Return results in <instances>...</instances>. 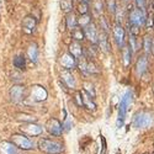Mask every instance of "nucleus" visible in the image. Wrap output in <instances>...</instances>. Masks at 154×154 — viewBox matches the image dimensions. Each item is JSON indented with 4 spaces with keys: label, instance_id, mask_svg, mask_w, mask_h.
Returning <instances> with one entry per match:
<instances>
[{
    "label": "nucleus",
    "instance_id": "nucleus-1",
    "mask_svg": "<svg viewBox=\"0 0 154 154\" xmlns=\"http://www.w3.org/2000/svg\"><path fill=\"white\" fill-rule=\"evenodd\" d=\"M153 121H154L153 112L147 111V110H142V111H138L134 113L132 123L136 128H144V127L150 126L153 123Z\"/></svg>",
    "mask_w": 154,
    "mask_h": 154
},
{
    "label": "nucleus",
    "instance_id": "nucleus-2",
    "mask_svg": "<svg viewBox=\"0 0 154 154\" xmlns=\"http://www.w3.org/2000/svg\"><path fill=\"white\" fill-rule=\"evenodd\" d=\"M133 101V93L131 90H128L125 96L121 99V102H120V109H119V119H117V122H116V126L120 128L123 126V122H125V119H126V112H127V109L132 104Z\"/></svg>",
    "mask_w": 154,
    "mask_h": 154
},
{
    "label": "nucleus",
    "instance_id": "nucleus-3",
    "mask_svg": "<svg viewBox=\"0 0 154 154\" xmlns=\"http://www.w3.org/2000/svg\"><path fill=\"white\" fill-rule=\"evenodd\" d=\"M38 148L46 154H59L63 150V146L60 143L48 138H41L38 140Z\"/></svg>",
    "mask_w": 154,
    "mask_h": 154
},
{
    "label": "nucleus",
    "instance_id": "nucleus-4",
    "mask_svg": "<svg viewBox=\"0 0 154 154\" xmlns=\"http://www.w3.org/2000/svg\"><path fill=\"white\" fill-rule=\"evenodd\" d=\"M146 19H147L146 11L139 8H136L132 11H130V15H128L130 26H137L139 29L146 25Z\"/></svg>",
    "mask_w": 154,
    "mask_h": 154
},
{
    "label": "nucleus",
    "instance_id": "nucleus-5",
    "mask_svg": "<svg viewBox=\"0 0 154 154\" xmlns=\"http://www.w3.org/2000/svg\"><path fill=\"white\" fill-rule=\"evenodd\" d=\"M11 142L14 143L19 149L22 150H31L33 148V142L22 133H14L11 136Z\"/></svg>",
    "mask_w": 154,
    "mask_h": 154
},
{
    "label": "nucleus",
    "instance_id": "nucleus-6",
    "mask_svg": "<svg viewBox=\"0 0 154 154\" xmlns=\"http://www.w3.org/2000/svg\"><path fill=\"white\" fill-rule=\"evenodd\" d=\"M20 131H21L22 134L27 136V137H36V136L42 134L43 128L40 125L31 122V123H22L20 126Z\"/></svg>",
    "mask_w": 154,
    "mask_h": 154
},
{
    "label": "nucleus",
    "instance_id": "nucleus-7",
    "mask_svg": "<svg viewBox=\"0 0 154 154\" xmlns=\"http://www.w3.org/2000/svg\"><path fill=\"white\" fill-rule=\"evenodd\" d=\"M63 125L57 120V119H49L46 123V128L47 131L52 134V136H56V137H59L62 136L63 133Z\"/></svg>",
    "mask_w": 154,
    "mask_h": 154
},
{
    "label": "nucleus",
    "instance_id": "nucleus-8",
    "mask_svg": "<svg viewBox=\"0 0 154 154\" xmlns=\"http://www.w3.org/2000/svg\"><path fill=\"white\" fill-rule=\"evenodd\" d=\"M113 37H115V41H116L117 46L120 48H123L125 47V41H126V32H125V29L122 27L121 23H115L113 26Z\"/></svg>",
    "mask_w": 154,
    "mask_h": 154
},
{
    "label": "nucleus",
    "instance_id": "nucleus-9",
    "mask_svg": "<svg viewBox=\"0 0 154 154\" xmlns=\"http://www.w3.org/2000/svg\"><path fill=\"white\" fill-rule=\"evenodd\" d=\"M60 66L66 69V70H70V69H74L76 66H78V62H76V58L73 57L69 52L62 54L60 57Z\"/></svg>",
    "mask_w": 154,
    "mask_h": 154
},
{
    "label": "nucleus",
    "instance_id": "nucleus-10",
    "mask_svg": "<svg viewBox=\"0 0 154 154\" xmlns=\"http://www.w3.org/2000/svg\"><path fill=\"white\" fill-rule=\"evenodd\" d=\"M25 93L26 89L22 85H14L10 89V97L14 102H20L25 99Z\"/></svg>",
    "mask_w": 154,
    "mask_h": 154
},
{
    "label": "nucleus",
    "instance_id": "nucleus-11",
    "mask_svg": "<svg viewBox=\"0 0 154 154\" xmlns=\"http://www.w3.org/2000/svg\"><path fill=\"white\" fill-rule=\"evenodd\" d=\"M36 26H37V20L32 16V15H27L22 20V30L25 33H32L35 30H36Z\"/></svg>",
    "mask_w": 154,
    "mask_h": 154
},
{
    "label": "nucleus",
    "instance_id": "nucleus-12",
    "mask_svg": "<svg viewBox=\"0 0 154 154\" xmlns=\"http://www.w3.org/2000/svg\"><path fill=\"white\" fill-rule=\"evenodd\" d=\"M84 33H85V38H88L93 45L97 43V37H99V32H97V29L95 26V23H91L86 26L84 29Z\"/></svg>",
    "mask_w": 154,
    "mask_h": 154
},
{
    "label": "nucleus",
    "instance_id": "nucleus-13",
    "mask_svg": "<svg viewBox=\"0 0 154 154\" xmlns=\"http://www.w3.org/2000/svg\"><path fill=\"white\" fill-rule=\"evenodd\" d=\"M17 147L11 140L0 142V154H17Z\"/></svg>",
    "mask_w": 154,
    "mask_h": 154
},
{
    "label": "nucleus",
    "instance_id": "nucleus-14",
    "mask_svg": "<svg viewBox=\"0 0 154 154\" xmlns=\"http://www.w3.org/2000/svg\"><path fill=\"white\" fill-rule=\"evenodd\" d=\"M31 97L35 101H43V100H46V97H47L46 89L42 88V86H40V85L33 86L32 90H31Z\"/></svg>",
    "mask_w": 154,
    "mask_h": 154
},
{
    "label": "nucleus",
    "instance_id": "nucleus-15",
    "mask_svg": "<svg viewBox=\"0 0 154 154\" xmlns=\"http://www.w3.org/2000/svg\"><path fill=\"white\" fill-rule=\"evenodd\" d=\"M60 79H62V82L67 85V88H70V89H75V85H76V83H75V78L73 76V74L69 72V70H62L60 72Z\"/></svg>",
    "mask_w": 154,
    "mask_h": 154
},
{
    "label": "nucleus",
    "instance_id": "nucleus-16",
    "mask_svg": "<svg viewBox=\"0 0 154 154\" xmlns=\"http://www.w3.org/2000/svg\"><path fill=\"white\" fill-rule=\"evenodd\" d=\"M148 69V58L147 56H140L136 63V72L138 75H143Z\"/></svg>",
    "mask_w": 154,
    "mask_h": 154
},
{
    "label": "nucleus",
    "instance_id": "nucleus-17",
    "mask_svg": "<svg viewBox=\"0 0 154 154\" xmlns=\"http://www.w3.org/2000/svg\"><path fill=\"white\" fill-rule=\"evenodd\" d=\"M97 45H99V48L102 51V52L107 53L110 51V46H109V38H107V33L101 31L99 33V37H97Z\"/></svg>",
    "mask_w": 154,
    "mask_h": 154
},
{
    "label": "nucleus",
    "instance_id": "nucleus-18",
    "mask_svg": "<svg viewBox=\"0 0 154 154\" xmlns=\"http://www.w3.org/2000/svg\"><path fill=\"white\" fill-rule=\"evenodd\" d=\"M69 53L73 56V57H75V58H83V54H84V48H83V46L79 43V42H76V41H74V42H72L70 45H69Z\"/></svg>",
    "mask_w": 154,
    "mask_h": 154
},
{
    "label": "nucleus",
    "instance_id": "nucleus-19",
    "mask_svg": "<svg viewBox=\"0 0 154 154\" xmlns=\"http://www.w3.org/2000/svg\"><path fill=\"white\" fill-rule=\"evenodd\" d=\"M27 57L32 63H36L38 60V47L36 43H31L27 48Z\"/></svg>",
    "mask_w": 154,
    "mask_h": 154
},
{
    "label": "nucleus",
    "instance_id": "nucleus-20",
    "mask_svg": "<svg viewBox=\"0 0 154 154\" xmlns=\"http://www.w3.org/2000/svg\"><path fill=\"white\" fill-rule=\"evenodd\" d=\"M66 26L69 30H73V29H75L76 26H78V19H76V16H75V14L73 11L69 12V14H67V16H66Z\"/></svg>",
    "mask_w": 154,
    "mask_h": 154
},
{
    "label": "nucleus",
    "instance_id": "nucleus-21",
    "mask_svg": "<svg viewBox=\"0 0 154 154\" xmlns=\"http://www.w3.org/2000/svg\"><path fill=\"white\" fill-rule=\"evenodd\" d=\"M132 52L133 51L128 47V46H125L122 48V54H123V64L125 67H128L131 64V59H132Z\"/></svg>",
    "mask_w": 154,
    "mask_h": 154
},
{
    "label": "nucleus",
    "instance_id": "nucleus-22",
    "mask_svg": "<svg viewBox=\"0 0 154 154\" xmlns=\"http://www.w3.org/2000/svg\"><path fill=\"white\" fill-rule=\"evenodd\" d=\"M72 37L74 38V40L76 42H79V41H83L84 38H85V33H84V29L79 27V26H76L75 29L72 30Z\"/></svg>",
    "mask_w": 154,
    "mask_h": 154
},
{
    "label": "nucleus",
    "instance_id": "nucleus-23",
    "mask_svg": "<svg viewBox=\"0 0 154 154\" xmlns=\"http://www.w3.org/2000/svg\"><path fill=\"white\" fill-rule=\"evenodd\" d=\"M82 94H83V105H84V107H86L88 110H95L96 105L91 101V97L89 96L85 91H82Z\"/></svg>",
    "mask_w": 154,
    "mask_h": 154
},
{
    "label": "nucleus",
    "instance_id": "nucleus-24",
    "mask_svg": "<svg viewBox=\"0 0 154 154\" xmlns=\"http://www.w3.org/2000/svg\"><path fill=\"white\" fill-rule=\"evenodd\" d=\"M14 67L19 70H25L26 68V59L23 56H16L14 58Z\"/></svg>",
    "mask_w": 154,
    "mask_h": 154
},
{
    "label": "nucleus",
    "instance_id": "nucleus-25",
    "mask_svg": "<svg viewBox=\"0 0 154 154\" xmlns=\"http://www.w3.org/2000/svg\"><path fill=\"white\" fill-rule=\"evenodd\" d=\"M91 16L89 14H85V15H82L79 19H78V26L82 27V29H85L89 25H91Z\"/></svg>",
    "mask_w": 154,
    "mask_h": 154
},
{
    "label": "nucleus",
    "instance_id": "nucleus-26",
    "mask_svg": "<svg viewBox=\"0 0 154 154\" xmlns=\"http://www.w3.org/2000/svg\"><path fill=\"white\" fill-rule=\"evenodd\" d=\"M152 45H153V37L150 35H146L143 38V48L147 54L152 53Z\"/></svg>",
    "mask_w": 154,
    "mask_h": 154
},
{
    "label": "nucleus",
    "instance_id": "nucleus-27",
    "mask_svg": "<svg viewBox=\"0 0 154 154\" xmlns=\"http://www.w3.org/2000/svg\"><path fill=\"white\" fill-rule=\"evenodd\" d=\"M83 86H84V91L90 96L91 99H94L96 96V91H95V88L94 85L90 83V82H84L83 83Z\"/></svg>",
    "mask_w": 154,
    "mask_h": 154
},
{
    "label": "nucleus",
    "instance_id": "nucleus-28",
    "mask_svg": "<svg viewBox=\"0 0 154 154\" xmlns=\"http://www.w3.org/2000/svg\"><path fill=\"white\" fill-rule=\"evenodd\" d=\"M60 9H62V11L67 12V14L72 12L73 11V0H60Z\"/></svg>",
    "mask_w": 154,
    "mask_h": 154
},
{
    "label": "nucleus",
    "instance_id": "nucleus-29",
    "mask_svg": "<svg viewBox=\"0 0 154 154\" xmlns=\"http://www.w3.org/2000/svg\"><path fill=\"white\" fill-rule=\"evenodd\" d=\"M106 9L107 11L110 12V14L115 15L117 11V3L116 0H106Z\"/></svg>",
    "mask_w": 154,
    "mask_h": 154
},
{
    "label": "nucleus",
    "instance_id": "nucleus-30",
    "mask_svg": "<svg viewBox=\"0 0 154 154\" xmlns=\"http://www.w3.org/2000/svg\"><path fill=\"white\" fill-rule=\"evenodd\" d=\"M100 73L99 67L94 62H88V66H86V74H97Z\"/></svg>",
    "mask_w": 154,
    "mask_h": 154
},
{
    "label": "nucleus",
    "instance_id": "nucleus-31",
    "mask_svg": "<svg viewBox=\"0 0 154 154\" xmlns=\"http://www.w3.org/2000/svg\"><path fill=\"white\" fill-rule=\"evenodd\" d=\"M93 8H94L95 12H97V14H102V11H104V3H102V0H94Z\"/></svg>",
    "mask_w": 154,
    "mask_h": 154
},
{
    "label": "nucleus",
    "instance_id": "nucleus-32",
    "mask_svg": "<svg viewBox=\"0 0 154 154\" xmlns=\"http://www.w3.org/2000/svg\"><path fill=\"white\" fill-rule=\"evenodd\" d=\"M76 10H78L79 14L85 15V14H88V12H89V4H86V3H80V2H79L78 6H76Z\"/></svg>",
    "mask_w": 154,
    "mask_h": 154
},
{
    "label": "nucleus",
    "instance_id": "nucleus-33",
    "mask_svg": "<svg viewBox=\"0 0 154 154\" xmlns=\"http://www.w3.org/2000/svg\"><path fill=\"white\" fill-rule=\"evenodd\" d=\"M74 101H75V104L78 105V106H80V107L84 106V105H83V94H82V91H76V93H75V95H74Z\"/></svg>",
    "mask_w": 154,
    "mask_h": 154
},
{
    "label": "nucleus",
    "instance_id": "nucleus-34",
    "mask_svg": "<svg viewBox=\"0 0 154 154\" xmlns=\"http://www.w3.org/2000/svg\"><path fill=\"white\" fill-rule=\"evenodd\" d=\"M144 26H146L147 29H152V27H154V17H153L152 14H148V15H147L146 25H144Z\"/></svg>",
    "mask_w": 154,
    "mask_h": 154
},
{
    "label": "nucleus",
    "instance_id": "nucleus-35",
    "mask_svg": "<svg viewBox=\"0 0 154 154\" xmlns=\"http://www.w3.org/2000/svg\"><path fill=\"white\" fill-rule=\"evenodd\" d=\"M100 25H101L102 31L107 33V22H106V19H105L104 16H101V17H100Z\"/></svg>",
    "mask_w": 154,
    "mask_h": 154
},
{
    "label": "nucleus",
    "instance_id": "nucleus-36",
    "mask_svg": "<svg viewBox=\"0 0 154 154\" xmlns=\"http://www.w3.org/2000/svg\"><path fill=\"white\" fill-rule=\"evenodd\" d=\"M136 5H137V8L144 10L146 5H147V0H136Z\"/></svg>",
    "mask_w": 154,
    "mask_h": 154
},
{
    "label": "nucleus",
    "instance_id": "nucleus-37",
    "mask_svg": "<svg viewBox=\"0 0 154 154\" xmlns=\"http://www.w3.org/2000/svg\"><path fill=\"white\" fill-rule=\"evenodd\" d=\"M152 54L154 56V37H153V45H152Z\"/></svg>",
    "mask_w": 154,
    "mask_h": 154
},
{
    "label": "nucleus",
    "instance_id": "nucleus-38",
    "mask_svg": "<svg viewBox=\"0 0 154 154\" xmlns=\"http://www.w3.org/2000/svg\"><path fill=\"white\" fill-rule=\"evenodd\" d=\"M80 3H86V4H89V2H91V0H79Z\"/></svg>",
    "mask_w": 154,
    "mask_h": 154
},
{
    "label": "nucleus",
    "instance_id": "nucleus-39",
    "mask_svg": "<svg viewBox=\"0 0 154 154\" xmlns=\"http://www.w3.org/2000/svg\"><path fill=\"white\" fill-rule=\"evenodd\" d=\"M152 90H153V93H154V85H153V88H152Z\"/></svg>",
    "mask_w": 154,
    "mask_h": 154
},
{
    "label": "nucleus",
    "instance_id": "nucleus-40",
    "mask_svg": "<svg viewBox=\"0 0 154 154\" xmlns=\"http://www.w3.org/2000/svg\"><path fill=\"white\" fill-rule=\"evenodd\" d=\"M153 9H154V2H153Z\"/></svg>",
    "mask_w": 154,
    "mask_h": 154
},
{
    "label": "nucleus",
    "instance_id": "nucleus-41",
    "mask_svg": "<svg viewBox=\"0 0 154 154\" xmlns=\"http://www.w3.org/2000/svg\"><path fill=\"white\" fill-rule=\"evenodd\" d=\"M153 154H154V153H153Z\"/></svg>",
    "mask_w": 154,
    "mask_h": 154
}]
</instances>
